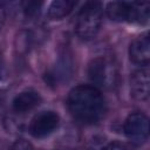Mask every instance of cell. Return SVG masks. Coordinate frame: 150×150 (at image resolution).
<instances>
[{
  "mask_svg": "<svg viewBox=\"0 0 150 150\" xmlns=\"http://www.w3.org/2000/svg\"><path fill=\"white\" fill-rule=\"evenodd\" d=\"M4 109H5V97H4V95L0 93V116H1L2 112H4Z\"/></svg>",
  "mask_w": 150,
  "mask_h": 150,
  "instance_id": "obj_19",
  "label": "cell"
},
{
  "mask_svg": "<svg viewBox=\"0 0 150 150\" xmlns=\"http://www.w3.org/2000/svg\"><path fill=\"white\" fill-rule=\"evenodd\" d=\"M35 42L33 32L20 30L14 39V48L18 55H25L30 50V47Z\"/></svg>",
  "mask_w": 150,
  "mask_h": 150,
  "instance_id": "obj_12",
  "label": "cell"
},
{
  "mask_svg": "<svg viewBox=\"0 0 150 150\" xmlns=\"http://www.w3.org/2000/svg\"><path fill=\"white\" fill-rule=\"evenodd\" d=\"M70 115L83 124L98 122L105 111V101L100 89L90 84L74 87L67 97Z\"/></svg>",
  "mask_w": 150,
  "mask_h": 150,
  "instance_id": "obj_1",
  "label": "cell"
},
{
  "mask_svg": "<svg viewBox=\"0 0 150 150\" xmlns=\"http://www.w3.org/2000/svg\"><path fill=\"white\" fill-rule=\"evenodd\" d=\"M41 96L35 90H25L18 94L12 101V109L16 114H25L33 110L41 103Z\"/></svg>",
  "mask_w": 150,
  "mask_h": 150,
  "instance_id": "obj_10",
  "label": "cell"
},
{
  "mask_svg": "<svg viewBox=\"0 0 150 150\" xmlns=\"http://www.w3.org/2000/svg\"><path fill=\"white\" fill-rule=\"evenodd\" d=\"M88 76L97 89L110 90L118 80L117 62L109 56H97L89 62Z\"/></svg>",
  "mask_w": 150,
  "mask_h": 150,
  "instance_id": "obj_3",
  "label": "cell"
},
{
  "mask_svg": "<svg viewBox=\"0 0 150 150\" xmlns=\"http://www.w3.org/2000/svg\"><path fill=\"white\" fill-rule=\"evenodd\" d=\"M20 5H21V11H22L23 16L26 19H33L39 15L43 2H41V1H23Z\"/></svg>",
  "mask_w": 150,
  "mask_h": 150,
  "instance_id": "obj_13",
  "label": "cell"
},
{
  "mask_svg": "<svg viewBox=\"0 0 150 150\" xmlns=\"http://www.w3.org/2000/svg\"><path fill=\"white\" fill-rule=\"evenodd\" d=\"M105 12L114 21H127L144 25L149 21L150 5L148 2L112 1L107 5Z\"/></svg>",
  "mask_w": 150,
  "mask_h": 150,
  "instance_id": "obj_4",
  "label": "cell"
},
{
  "mask_svg": "<svg viewBox=\"0 0 150 150\" xmlns=\"http://www.w3.org/2000/svg\"><path fill=\"white\" fill-rule=\"evenodd\" d=\"M73 71V62L71 57L66 53L61 55V57L57 60L55 66L46 73L45 81L50 86H56L61 81H67L68 77H70Z\"/></svg>",
  "mask_w": 150,
  "mask_h": 150,
  "instance_id": "obj_9",
  "label": "cell"
},
{
  "mask_svg": "<svg viewBox=\"0 0 150 150\" xmlns=\"http://www.w3.org/2000/svg\"><path fill=\"white\" fill-rule=\"evenodd\" d=\"M6 77V63H5V57L2 54V50L0 49V80Z\"/></svg>",
  "mask_w": 150,
  "mask_h": 150,
  "instance_id": "obj_16",
  "label": "cell"
},
{
  "mask_svg": "<svg viewBox=\"0 0 150 150\" xmlns=\"http://www.w3.org/2000/svg\"><path fill=\"white\" fill-rule=\"evenodd\" d=\"M130 60L138 66H148L150 61V39L148 33L137 36L129 47Z\"/></svg>",
  "mask_w": 150,
  "mask_h": 150,
  "instance_id": "obj_8",
  "label": "cell"
},
{
  "mask_svg": "<svg viewBox=\"0 0 150 150\" xmlns=\"http://www.w3.org/2000/svg\"><path fill=\"white\" fill-rule=\"evenodd\" d=\"M103 150H127V148L124 145H122L121 143L112 142V143L108 144L105 148H103Z\"/></svg>",
  "mask_w": 150,
  "mask_h": 150,
  "instance_id": "obj_17",
  "label": "cell"
},
{
  "mask_svg": "<svg viewBox=\"0 0 150 150\" xmlns=\"http://www.w3.org/2000/svg\"><path fill=\"white\" fill-rule=\"evenodd\" d=\"M5 20H6V11H5V7L0 4V30L5 23Z\"/></svg>",
  "mask_w": 150,
  "mask_h": 150,
  "instance_id": "obj_18",
  "label": "cell"
},
{
  "mask_svg": "<svg viewBox=\"0 0 150 150\" xmlns=\"http://www.w3.org/2000/svg\"><path fill=\"white\" fill-rule=\"evenodd\" d=\"M76 2L70 0H55L49 5L47 16L50 20H61L73 11Z\"/></svg>",
  "mask_w": 150,
  "mask_h": 150,
  "instance_id": "obj_11",
  "label": "cell"
},
{
  "mask_svg": "<svg viewBox=\"0 0 150 150\" xmlns=\"http://www.w3.org/2000/svg\"><path fill=\"white\" fill-rule=\"evenodd\" d=\"M103 18V7L98 1H87L75 20V33L82 40H91L98 33Z\"/></svg>",
  "mask_w": 150,
  "mask_h": 150,
  "instance_id": "obj_2",
  "label": "cell"
},
{
  "mask_svg": "<svg viewBox=\"0 0 150 150\" xmlns=\"http://www.w3.org/2000/svg\"><path fill=\"white\" fill-rule=\"evenodd\" d=\"M130 93L136 101H146L150 94V77L146 68H141L131 74Z\"/></svg>",
  "mask_w": 150,
  "mask_h": 150,
  "instance_id": "obj_7",
  "label": "cell"
},
{
  "mask_svg": "<svg viewBox=\"0 0 150 150\" xmlns=\"http://www.w3.org/2000/svg\"><path fill=\"white\" fill-rule=\"evenodd\" d=\"M5 128L8 132L18 134L23 131V122L14 116H8L5 118Z\"/></svg>",
  "mask_w": 150,
  "mask_h": 150,
  "instance_id": "obj_14",
  "label": "cell"
},
{
  "mask_svg": "<svg viewBox=\"0 0 150 150\" xmlns=\"http://www.w3.org/2000/svg\"><path fill=\"white\" fill-rule=\"evenodd\" d=\"M11 150H34V148H33L32 143L28 142L27 139L19 138V139H16V141L13 143Z\"/></svg>",
  "mask_w": 150,
  "mask_h": 150,
  "instance_id": "obj_15",
  "label": "cell"
},
{
  "mask_svg": "<svg viewBox=\"0 0 150 150\" xmlns=\"http://www.w3.org/2000/svg\"><path fill=\"white\" fill-rule=\"evenodd\" d=\"M123 129L127 138L132 144L142 145L149 136V120L143 112H131L127 117Z\"/></svg>",
  "mask_w": 150,
  "mask_h": 150,
  "instance_id": "obj_5",
  "label": "cell"
},
{
  "mask_svg": "<svg viewBox=\"0 0 150 150\" xmlns=\"http://www.w3.org/2000/svg\"><path fill=\"white\" fill-rule=\"evenodd\" d=\"M60 124L59 115L53 110H46L36 114L28 127V131L33 137L42 138L54 132Z\"/></svg>",
  "mask_w": 150,
  "mask_h": 150,
  "instance_id": "obj_6",
  "label": "cell"
}]
</instances>
